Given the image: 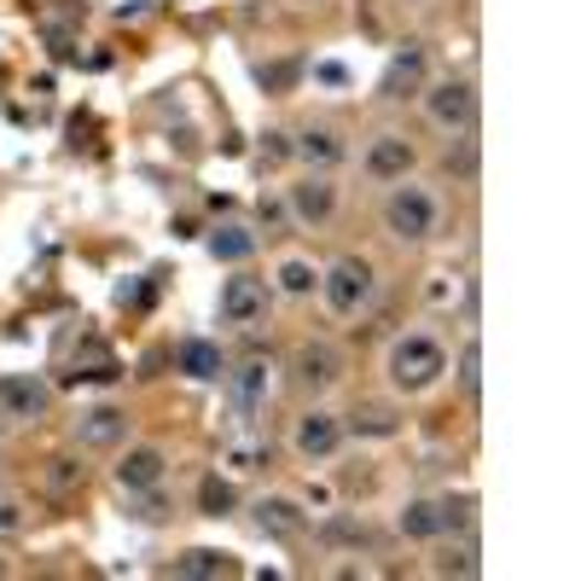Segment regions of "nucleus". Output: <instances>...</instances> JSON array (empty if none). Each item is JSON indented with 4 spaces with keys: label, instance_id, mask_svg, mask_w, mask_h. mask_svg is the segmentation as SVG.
<instances>
[{
    "label": "nucleus",
    "instance_id": "nucleus-1",
    "mask_svg": "<svg viewBox=\"0 0 581 581\" xmlns=\"http://www.w3.org/2000/svg\"><path fill=\"white\" fill-rule=\"evenodd\" d=\"M384 372H390V390H402V396H425V390L442 384V372H448V349L436 343L430 331H407V338L390 343Z\"/></svg>",
    "mask_w": 581,
    "mask_h": 581
},
{
    "label": "nucleus",
    "instance_id": "nucleus-2",
    "mask_svg": "<svg viewBox=\"0 0 581 581\" xmlns=\"http://www.w3.org/2000/svg\"><path fill=\"white\" fill-rule=\"evenodd\" d=\"M436 221H442V204H436L430 186H419V180L390 186V198H384V233L396 239V244H425L436 233Z\"/></svg>",
    "mask_w": 581,
    "mask_h": 581
},
{
    "label": "nucleus",
    "instance_id": "nucleus-3",
    "mask_svg": "<svg viewBox=\"0 0 581 581\" xmlns=\"http://www.w3.org/2000/svg\"><path fill=\"white\" fill-rule=\"evenodd\" d=\"M372 290H379V274H372L366 256H338L320 274V297H326V308L338 320H355L361 308L372 303Z\"/></svg>",
    "mask_w": 581,
    "mask_h": 581
},
{
    "label": "nucleus",
    "instance_id": "nucleus-4",
    "mask_svg": "<svg viewBox=\"0 0 581 581\" xmlns=\"http://www.w3.org/2000/svg\"><path fill=\"white\" fill-rule=\"evenodd\" d=\"M425 117H430V129H442V134H471L476 129V88L465 76L436 81V88H425Z\"/></svg>",
    "mask_w": 581,
    "mask_h": 581
},
{
    "label": "nucleus",
    "instance_id": "nucleus-5",
    "mask_svg": "<svg viewBox=\"0 0 581 581\" xmlns=\"http://www.w3.org/2000/svg\"><path fill=\"white\" fill-rule=\"evenodd\" d=\"M425 76H430V47L425 41H402V47L390 53L384 76H379V99L384 106H402V99L425 94Z\"/></svg>",
    "mask_w": 581,
    "mask_h": 581
},
{
    "label": "nucleus",
    "instance_id": "nucleus-6",
    "mask_svg": "<svg viewBox=\"0 0 581 581\" xmlns=\"http://www.w3.org/2000/svg\"><path fill=\"white\" fill-rule=\"evenodd\" d=\"M285 210H290V221H297V227H326L331 216H338V180H331L326 169L290 180L285 186Z\"/></svg>",
    "mask_w": 581,
    "mask_h": 581
},
{
    "label": "nucleus",
    "instance_id": "nucleus-7",
    "mask_svg": "<svg viewBox=\"0 0 581 581\" xmlns=\"http://www.w3.org/2000/svg\"><path fill=\"white\" fill-rule=\"evenodd\" d=\"M343 379V349L338 343H297V355H290V384L303 390V396H326L331 384Z\"/></svg>",
    "mask_w": 581,
    "mask_h": 581
},
{
    "label": "nucleus",
    "instance_id": "nucleus-8",
    "mask_svg": "<svg viewBox=\"0 0 581 581\" xmlns=\"http://www.w3.org/2000/svg\"><path fill=\"white\" fill-rule=\"evenodd\" d=\"M216 315H221V326H256V320L267 315V279H256V274L221 279Z\"/></svg>",
    "mask_w": 581,
    "mask_h": 581
},
{
    "label": "nucleus",
    "instance_id": "nucleus-9",
    "mask_svg": "<svg viewBox=\"0 0 581 581\" xmlns=\"http://www.w3.org/2000/svg\"><path fill=\"white\" fill-rule=\"evenodd\" d=\"M53 413V390L35 379V372H7L0 379V419H24V425H35V419H47Z\"/></svg>",
    "mask_w": 581,
    "mask_h": 581
},
{
    "label": "nucleus",
    "instance_id": "nucleus-10",
    "mask_svg": "<svg viewBox=\"0 0 581 581\" xmlns=\"http://www.w3.org/2000/svg\"><path fill=\"white\" fill-rule=\"evenodd\" d=\"M290 448H297V460H308V465H320V460H331V453L343 448V419L338 413H303L297 419V430H290Z\"/></svg>",
    "mask_w": 581,
    "mask_h": 581
},
{
    "label": "nucleus",
    "instance_id": "nucleus-11",
    "mask_svg": "<svg viewBox=\"0 0 581 581\" xmlns=\"http://www.w3.org/2000/svg\"><path fill=\"white\" fill-rule=\"evenodd\" d=\"M413 163H419V152H413V140L407 134H379L366 145V157H361V169L372 180H407L413 175Z\"/></svg>",
    "mask_w": 581,
    "mask_h": 581
},
{
    "label": "nucleus",
    "instance_id": "nucleus-12",
    "mask_svg": "<svg viewBox=\"0 0 581 581\" xmlns=\"http://www.w3.org/2000/svg\"><path fill=\"white\" fill-rule=\"evenodd\" d=\"M122 436H129V413H122V407H88L76 419V448H88V453L122 448Z\"/></svg>",
    "mask_w": 581,
    "mask_h": 581
},
{
    "label": "nucleus",
    "instance_id": "nucleus-13",
    "mask_svg": "<svg viewBox=\"0 0 581 581\" xmlns=\"http://www.w3.org/2000/svg\"><path fill=\"white\" fill-rule=\"evenodd\" d=\"M122 494H140V489H163V476H169V453L163 448H129L122 453V465L111 471Z\"/></svg>",
    "mask_w": 581,
    "mask_h": 581
},
{
    "label": "nucleus",
    "instance_id": "nucleus-14",
    "mask_svg": "<svg viewBox=\"0 0 581 581\" xmlns=\"http://www.w3.org/2000/svg\"><path fill=\"white\" fill-rule=\"evenodd\" d=\"M256 529L279 535V541H297V535L308 529V512L290 501V494H262V501H256Z\"/></svg>",
    "mask_w": 581,
    "mask_h": 581
},
{
    "label": "nucleus",
    "instance_id": "nucleus-15",
    "mask_svg": "<svg viewBox=\"0 0 581 581\" xmlns=\"http://www.w3.org/2000/svg\"><path fill=\"white\" fill-rule=\"evenodd\" d=\"M343 134L331 129V122H308V129L290 140V157H303V163H315V169H331V163H343Z\"/></svg>",
    "mask_w": 581,
    "mask_h": 581
},
{
    "label": "nucleus",
    "instance_id": "nucleus-16",
    "mask_svg": "<svg viewBox=\"0 0 581 581\" xmlns=\"http://www.w3.org/2000/svg\"><path fill=\"white\" fill-rule=\"evenodd\" d=\"M175 366L186 379H221V349L210 338H180L175 343Z\"/></svg>",
    "mask_w": 581,
    "mask_h": 581
},
{
    "label": "nucleus",
    "instance_id": "nucleus-17",
    "mask_svg": "<svg viewBox=\"0 0 581 581\" xmlns=\"http://www.w3.org/2000/svg\"><path fill=\"white\" fill-rule=\"evenodd\" d=\"M204 244H210L216 262H233V267L256 256V233H251V227H233V221H227V227H210V239H204Z\"/></svg>",
    "mask_w": 581,
    "mask_h": 581
},
{
    "label": "nucleus",
    "instance_id": "nucleus-18",
    "mask_svg": "<svg viewBox=\"0 0 581 581\" xmlns=\"http://www.w3.org/2000/svg\"><path fill=\"white\" fill-rule=\"evenodd\" d=\"M175 575H186V581H210V575H239V564H233L227 552L193 547V552H180V558H175Z\"/></svg>",
    "mask_w": 581,
    "mask_h": 581
},
{
    "label": "nucleus",
    "instance_id": "nucleus-19",
    "mask_svg": "<svg viewBox=\"0 0 581 581\" xmlns=\"http://www.w3.org/2000/svg\"><path fill=\"white\" fill-rule=\"evenodd\" d=\"M396 524H402L407 541H436V535H442V512H436V501H407Z\"/></svg>",
    "mask_w": 581,
    "mask_h": 581
},
{
    "label": "nucleus",
    "instance_id": "nucleus-20",
    "mask_svg": "<svg viewBox=\"0 0 581 581\" xmlns=\"http://www.w3.org/2000/svg\"><path fill=\"white\" fill-rule=\"evenodd\" d=\"M267 361H244L239 372H233V390H239V407H256L262 396H267Z\"/></svg>",
    "mask_w": 581,
    "mask_h": 581
},
{
    "label": "nucleus",
    "instance_id": "nucleus-21",
    "mask_svg": "<svg viewBox=\"0 0 581 581\" xmlns=\"http://www.w3.org/2000/svg\"><path fill=\"white\" fill-rule=\"evenodd\" d=\"M436 512H442V535H465L476 524V501H471V494H442Z\"/></svg>",
    "mask_w": 581,
    "mask_h": 581
},
{
    "label": "nucleus",
    "instance_id": "nucleus-22",
    "mask_svg": "<svg viewBox=\"0 0 581 581\" xmlns=\"http://www.w3.org/2000/svg\"><path fill=\"white\" fill-rule=\"evenodd\" d=\"M198 506H204V517H227L239 506V489L227 483V476H204V489H198Z\"/></svg>",
    "mask_w": 581,
    "mask_h": 581
},
{
    "label": "nucleus",
    "instance_id": "nucleus-23",
    "mask_svg": "<svg viewBox=\"0 0 581 581\" xmlns=\"http://www.w3.org/2000/svg\"><path fill=\"white\" fill-rule=\"evenodd\" d=\"M81 483H88V465H81V460H70V453L47 460V489H53V494H76Z\"/></svg>",
    "mask_w": 581,
    "mask_h": 581
},
{
    "label": "nucleus",
    "instance_id": "nucleus-24",
    "mask_svg": "<svg viewBox=\"0 0 581 581\" xmlns=\"http://www.w3.org/2000/svg\"><path fill=\"white\" fill-rule=\"evenodd\" d=\"M30 529V506L18 494H0V541H18Z\"/></svg>",
    "mask_w": 581,
    "mask_h": 581
},
{
    "label": "nucleus",
    "instance_id": "nucleus-25",
    "mask_svg": "<svg viewBox=\"0 0 581 581\" xmlns=\"http://www.w3.org/2000/svg\"><path fill=\"white\" fill-rule=\"evenodd\" d=\"M315 285H320V274H315L308 262H285V267H279V290H285V297H308Z\"/></svg>",
    "mask_w": 581,
    "mask_h": 581
},
{
    "label": "nucleus",
    "instance_id": "nucleus-26",
    "mask_svg": "<svg viewBox=\"0 0 581 581\" xmlns=\"http://www.w3.org/2000/svg\"><path fill=\"white\" fill-rule=\"evenodd\" d=\"M343 430H361V436H396V413H384V407H361L355 413V425H343Z\"/></svg>",
    "mask_w": 581,
    "mask_h": 581
},
{
    "label": "nucleus",
    "instance_id": "nucleus-27",
    "mask_svg": "<svg viewBox=\"0 0 581 581\" xmlns=\"http://www.w3.org/2000/svg\"><path fill=\"white\" fill-rule=\"evenodd\" d=\"M460 384H465V396H471V402L483 396V349H476V343L460 349Z\"/></svg>",
    "mask_w": 581,
    "mask_h": 581
},
{
    "label": "nucleus",
    "instance_id": "nucleus-28",
    "mask_svg": "<svg viewBox=\"0 0 581 581\" xmlns=\"http://www.w3.org/2000/svg\"><path fill=\"white\" fill-rule=\"evenodd\" d=\"M476 570V547H460V552H448V558H436V575H460V581H471Z\"/></svg>",
    "mask_w": 581,
    "mask_h": 581
},
{
    "label": "nucleus",
    "instance_id": "nucleus-29",
    "mask_svg": "<svg viewBox=\"0 0 581 581\" xmlns=\"http://www.w3.org/2000/svg\"><path fill=\"white\" fill-rule=\"evenodd\" d=\"M129 501H134V517H140V524H157V517L169 512V506L157 501V489H140V494H129Z\"/></svg>",
    "mask_w": 581,
    "mask_h": 581
},
{
    "label": "nucleus",
    "instance_id": "nucleus-30",
    "mask_svg": "<svg viewBox=\"0 0 581 581\" xmlns=\"http://www.w3.org/2000/svg\"><path fill=\"white\" fill-rule=\"evenodd\" d=\"M262 152H267V163H285V157H290V134L267 129V134H262Z\"/></svg>",
    "mask_w": 581,
    "mask_h": 581
},
{
    "label": "nucleus",
    "instance_id": "nucleus-31",
    "mask_svg": "<svg viewBox=\"0 0 581 581\" xmlns=\"http://www.w3.org/2000/svg\"><path fill=\"white\" fill-rule=\"evenodd\" d=\"M262 221H267V233H279V227L290 221V210H285L279 198H262Z\"/></svg>",
    "mask_w": 581,
    "mask_h": 581
},
{
    "label": "nucleus",
    "instance_id": "nucleus-32",
    "mask_svg": "<svg viewBox=\"0 0 581 581\" xmlns=\"http://www.w3.org/2000/svg\"><path fill=\"white\" fill-rule=\"evenodd\" d=\"M320 81H331V88H343V81H349V70H343V65H320Z\"/></svg>",
    "mask_w": 581,
    "mask_h": 581
},
{
    "label": "nucleus",
    "instance_id": "nucleus-33",
    "mask_svg": "<svg viewBox=\"0 0 581 581\" xmlns=\"http://www.w3.org/2000/svg\"><path fill=\"white\" fill-rule=\"evenodd\" d=\"M7 570H12V564H7V558H0V575H7Z\"/></svg>",
    "mask_w": 581,
    "mask_h": 581
}]
</instances>
